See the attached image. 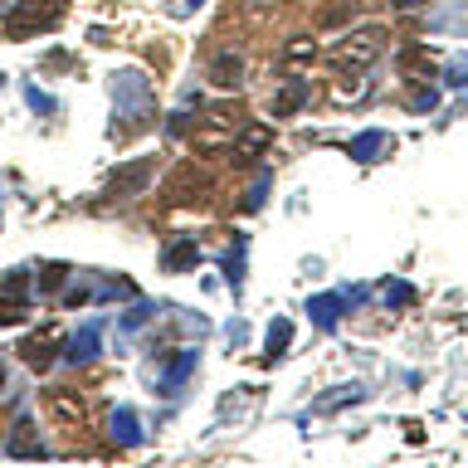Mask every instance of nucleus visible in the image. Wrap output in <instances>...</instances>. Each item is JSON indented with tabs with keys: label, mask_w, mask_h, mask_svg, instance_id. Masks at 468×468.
<instances>
[{
	"label": "nucleus",
	"mask_w": 468,
	"mask_h": 468,
	"mask_svg": "<svg viewBox=\"0 0 468 468\" xmlns=\"http://www.w3.org/2000/svg\"><path fill=\"white\" fill-rule=\"evenodd\" d=\"M59 20H64V0H20V5L0 20V30L10 39H35V35L54 30Z\"/></svg>",
	"instance_id": "1"
},
{
	"label": "nucleus",
	"mask_w": 468,
	"mask_h": 468,
	"mask_svg": "<svg viewBox=\"0 0 468 468\" xmlns=\"http://www.w3.org/2000/svg\"><path fill=\"white\" fill-rule=\"evenodd\" d=\"M45 415L59 424V430H83V420H88V405H83V395H78V390L54 386V390L45 395Z\"/></svg>",
	"instance_id": "2"
},
{
	"label": "nucleus",
	"mask_w": 468,
	"mask_h": 468,
	"mask_svg": "<svg viewBox=\"0 0 468 468\" xmlns=\"http://www.w3.org/2000/svg\"><path fill=\"white\" fill-rule=\"evenodd\" d=\"M380 49H386V35H380V30L351 35L347 45L337 49V64H347V68H366V64H376V59H380Z\"/></svg>",
	"instance_id": "3"
},
{
	"label": "nucleus",
	"mask_w": 468,
	"mask_h": 468,
	"mask_svg": "<svg viewBox=\"0 0 468 468\" xmlns=\"http://www.w3.org/2000/svg\"><path fill=\"white\" fill-rule=\"evenodd\" d=\"M147 181H151V161L141 156V161H127L118 176L108 181V201H132V195L147 191Z\"/></svg>",
	"instance_id": "4"
},
{
	"label": "nucleus",
	"mask_w": 468,
	"mask_h": 468,
	"mask_svg": "<svg viewBox=\"0 0 468 468\" xmlns=\"http://www.w3.org/2000/svg\"><path fill=\"white\" fill-rule=\"evenodd\" d=\"M268 141H274V127H268V122H249L244 132L230 141V151H234V161H254V156L268 151Z\"/></svg>",
	"instance_id": "5"
},
{
	"label": "nucleus",
	"mask_w": 468,
	"mask_h": 468,
	"mask_svg": "<svg viewBox=\"0 0 468 468\" xmlns=\"http://www.w3.org/2000/svg\"><path fill=\"white\" fill-rule=\"evenodd\" d=\"M5 453H10V459H39V453H45V444H39V430H35L30 415L16 420V430H10V439H5Z\"/></svg>",
	"instance_id": "6"
},
{
	"label": "nucleus",
	"mask_w": 468,
	"mask_h": 468,
	"mask_svg": "<svg viewBox=\"0 0 468 468\" xmlns=\"http://www.w3.org/2000/svg\"><path fill=\"white\" fill-rule=\"evenodd\" d=\"M54 347H59V332L45 328V332L25 337V342H20V357H25V366H39V371H45V366L54 361Z\"/></svg>",
	"instance_id": "7"
},
{
	"label": "nucleus",
	"mask_w": 468,
	"mask_h": 468,
	"mask_svg": "<svg viewBox=\"0 0 468 468\" xmlns=\"http://www.w3.org/2000/svg\"><path fill=\"white\" fill-rule=\"evenodd\" d=\"M98 337H103V328H98V322H88V328H83L74 342H68V351H64V361L68 366H83V361H93L98 357Z\"/></svg>",
	"instance_id": "8"
},
{
	"label": "nucleus",
	"mask_w": 468,
	"mask_h": 468,
	"mask_svg": "<svg viewBox=\"0 0 468 468\" xmlns=\"http://www.w3.org/2000/svg\"><path fill=\"white\" fill-rule=\"evenodd\" d=\"M195 259H201V249H195V239H191V234H181V239H176V244H172V249H166V254H161V264H166V274H186V268H191Z\"/></svg>",
	"instance_id": "9"
},
{
	"label": "nucleus",
	"mask_w": 468,
	"mask_h": 468,
	"mask_svg": "<svg viewBox=\"0 0 468 468\" xmlns=\"http://www.w3.org/2000/svg\"><path fill=\"white\" fill-rule=\"evenodd\" d=\"M239 74H244V59L239 54H215V64H210V78H215V88H239Z\"/></svg>",
	"instance_id": "10"
},
{
	"label": "nucleus",
	"mask_w": 468,
	"mask_h": 468,
	"mask_svg": "<svg viewBox=\"0 0 468 468\" xmlns=\"http://www.w3.org/2000/svg\"><path fill=\"white\" fill-rule=\"evenodd\" d=\"M191 371H195V351H181V357L166 366V376H161V395H176L181 386H186Z\"/></svg>",
	"instance_id": "11"
},
{
	"label": "nucleus",
	"mask_w": 468,
	"mask_h": 468,
	"mask_svg": "<svg viewBox=\"0 0 468 468\" xmlns=\"http://www.w3.org/2000/svg\"><path fill=\"white\" fill-rule=\"evenodd\" d=\"M112 439L118 444H141V424L132 410H112Z\"/></svg>",
	"instance_id": "12"
},
{
	"label": "nucleus",
	"mask_w": 468,
	"mask_h": 468,
	"mask_svg": "<svg viewBox=\"0 0 468 468\" xmlns=\"http://www.w3.org/2000/svg\"><path fill=\"white\" fill-rule=\"evenodd\" d=\"M25 312H30V303H25L20 293H0V328H16V322H25Z\"/></svg>",
	"instance_id": "13"
},
{
	"label": "nucleus",
	"mask_w": 468,
	"mask_h": 468,
	"mask_svg": "<svg viewBox=\"0 0 468 468\" xmlns=\"http://www.w3.org/2000/svg\"><path fill=\"white\" fill-rule=\"evenodd\" d=\"M283 59H288V64H312V59H317V39H307V35L288 39V45H283Z\"/></svg>",
	"instance_id": "14"
},
{
	"label": "nucleus",
	"mask_w": 468,
	"mask_h": 468,
	"mask_svg": "<svg viewBox=\"0 0 468 468\" xmlns=\"http://www.w3.org/2000/svg\"><path fill=\"white\" fill-rule=\"evenodd\" d=\"M357 98H366V78H357V74H351V78H337L332 83V103H357Z\"/></svg>",
	"instance_id": "15"
},
{
	"label": "nucleus",
	"mask_w": 468,
	"mask_h": 468,
	"mask_svg": "<svg viewBox=\"0 0 468 468\" xmlns=\"http://www.w3.org/2000/svg\"><path fill=\"white\" fill-rule=\"evenodd\" d=\"M386 147V132H361L351 141V156H361V161H376V151Z\"/></svg>",
	"instance_id": "16"
},
{
	"label": "nucleus",
	"mask_w": 468,
	"mask_h": 468,
	"mask_svg": "<svg viewBox=\"0 0 468 468\" xmlns=\"http://www.w3.org/2000/svg\"><path fill=\"white\" fill-rule=\"evenodd\" d=\"M347 400L357 405V400H361V386H337V395H328V400H317L312 410H317V415H328V410H342Z\"/></svg>",
	"instance_id": "17"
},
{
	"label": "nucleus",
	"mask_w": 468,
	"mask_h": 468,
	"mask_svg": "<svg viewBox=\"0 0 468 468\" xmlns=\"http://www.w3.org/2000/svg\"><path fill=\"white\" fill-rule=\"evenodd\" d=\"M337 307H342V297H312V303H307V312L322 322V328H332V322H337Z\"/></svg>",
	"instance_id": "18"
},
{
	"label": "nucleus",
	"mask_w": 468,
	"mask_h": 468,
	"mask_svg": "<svg viewBox=\"0 0 468 468\" xmlns=\"http://www.w3.org/2000/svg\"><path fill=\"white\" fill-rule=\"evenodd\" d=\"M293 342V328H288V322H274V328H268V357H283V347H288Z\"/></svg>",
	"instance_id": "19"
},
{
	"label": "nucleus",
	"mask_w": 468,
	"mask_h": 468,
	"mask_svg": "<svg viewBox=\"0 0 468 468\" xmlns=\"http://www.w3.org/2000/svg\"><path fill=\"white\" fill-rule=\"evenodd\" d=\"M297 103H303V83H288L278 98H274V118H283V112H293Z\"/></svg>",
	"instance_id": "20"
},
{
	"label": "nucleus",
	"mask_w": 468,
	"mask_h": 468,
	"mask_svg": "<svg viewBox=\"0 0 468 468\" xmlns=\"http://www.w3.org/2000/svg\"><path fill=\"white\" fill-rule=\"evenodd\" d=\"M147 317H151V307H147V303H137V307H132V312H127V317H122V332H137V328H141V322H147Z\"/></svg>",
	"instance_id": "21"
},
{
	"label": "nucleus",
	"mask_w": 468,
	"mask_h": 468,
	"mask_svg": "<svg viewBox=\"0 0 468 468\" xmlns=\"http://www.w3.org/2000/svg\"><path fill=\"white\" fill-rule=\"evenodd\" d=\"M25 103H30L35 112H54V98H49V93H39V88H25Z\"/></svg>",
	"instance_id": "22"
},
{
	"label": "nucleus",
	"mask_w": 468,
	"mask_h": 468,
	"mask_svg": "<svg viewBox=\"0 0 468 468\" xmlns=\"http://www.w3.org/2000/svg\"><path fill=\"white\" fill-rule=\"evenodd\" d=\"M224 274H230V283L239 288V278H244V259H239V254H230V264H224Z\"/></svg>",
	"instance_id": "23"
},
{
	"label": "nucleus",
	"mask_w": 468,
	"mask_h": 468,
	"mask_svg": "<svg viewBox=\"0 0 468 468\" xmlns=\"http://www.w3.org/2000/svg\"><path fill=\"white\" fill-rule=\"evenodd\" d=\"M449 83H459V88H463V83H468V64H459V68H453V78Z\"/></svg>",
	"instance_id": "24"
},
{
	"label": "nucleus",
	"mask_w": 468,
	"mask_h": 468,
	"mask_svg": "<svg viewBox=\"0 0 468 468\" xmlns=\"http://www.w3.org/2000/svg\"><path fill=\"white\" fill-rule=\"evenodd\" d=\"M395 5H400V10H415V5H424V0H395Z\"/></svg>",
	"instance_id": "25"
},
{
	"label": "nucleus",
	"mask_w": 468,
	"mask_h": 468,
	"mask_svg": "<svg viewBox=\"0 0 468 468\" xmlns=\"http://www.w3.org/2000/svg\"><path fill=\"white\" fill-rule=\"evenodd\" d=\"M186 5H191V10H195V5H205V0H186Z\"/></svg>",
	"instance_id": "26"
},
{
	"label": "nucleus",
	"mask_w": 468,
	"mask_h": 468,
	"mask_svg": "<svg viewBox=\"0 0 468 468\" xmlns=\"http://www.w3.org/2000/svg\"><path fill=\"white\" fill-rule=\"evenodd\" d=\"M0 386H5V366H0Z\"/></svg>",
	"instance_id": "27"
}]
</instances>
